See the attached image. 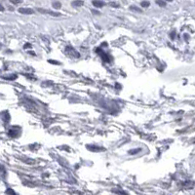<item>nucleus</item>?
<instances>
[{"mask_svg":"<svg viewBox=\"0 0 195 195\" xmlns=\"http://www.w3.org/2000/svg\"><path fill=\"white\" fill-rule=\"evenodd\" d=\"M4 79H7V80H15L17 78V75H11V76H5L3 77Z\"/></svg>","mask_w":195,"mask_h":195,"instance_id":"nucleus-9","label":"nucleus"},{"mask_svg":"<svg viewBox=\"0 0 195 195\" xmlns=\"http://www.w3.org/2000/svg\"><path fill=\"white\" fill-rule=\"evenodd\" d=\"M38 11L39 12H41V13H46V14H49V15H51V16H54V17H59L60 16V14L59 13H57V12H52V11H46V10H42V9H38Z\"/></svg>","mask_w":195,"mask_h":195,"instance_id":"nucleus-2","label":"nucleus"},{"mask_svg":"<svg viewBox=\"0 0 195 195\" xmlns=\"http://www.w3.org/2000/svg\"><path fill=\"white\" fill-rule=\"evenodd\" d=\"M48 61H49V62H52V63H54V64H59V62H58V61H56V60H51V59H49Z\"/></svg>","mask_w":195,"mask_h":195,"instance_id":"nucleus-12","label":"nucleus"},{"mask_svg":"<svg viewBox=\"0 0 195 195\" xmlns=\"http://www.w3.org/2000/svg\"><path fill=\"white\" fill-rule=\"evenodd\" d=\"M87 148H91L90 150H92V151H99V150H103L102 148H100V147H98V146H94V145H92V146H90V145H87Z\"/></svg>","mask_w":195,"mask_h":195,"instance_id":"nucleus-5","label":"nucleus"},{"mask_svg":"<svg viewBox=\"0 0 195 195\" xmlns=\"http://www.w3.org/2000/svg\"><path fill=\"white\" fill-rule=\"evenodd\" d=\"M93 5H94L95 7H97V8H101V7H103L105 4H104V2L101 1V0H93Z\"/></svg>","mask_w":195,"mask_h":195,"instance_id":"nucleus-3","label":"nucleus"},{"mask_svg":"<svg viewBox=\"0 0 195 195\" xmlns=\"http://www.w3.org/2000/svg\"><path fill=\"white\" fill-rule=\"evenodd\" d=\"M129 9H130L131 11H135V12H138V13H141V12H142V11H141V10H140L138 7H136V6H134V5H133V6H130V8H129Z\"/></svg>","mask_w":195,"mask_h":195,"instance_id":"nucleus-7","label":"nucleus"},{"mask_svg":"<svg viewBox=\"0 0 195 195\" xmlns=\"http://www.w3.org/2000/svg\"><path fill=\"white\" fill-rule=\"evenodd\" d=\"M3 10H4V8H3V7L0 5V11H3Z\"/></svg>","mask_w":195,"mask_h":195,"instance_id":"nucleus-16","label":"nucleus"},{"mask_svg":"<svg viewBox=\"0 0 195 195\" xmlns=\"http://www.w3.org/2000/svg\"><path fill=\"white\" fill-rule=\"evenodd\" d=\"M71 5L73 7H81V6L84 5V1H82V0H74V1L71 2Z\"/></svg>","mask_w":195,"mask_h":195,"instance_id":"nucleus-4","label":"nucleus"},{"mask_svg":"<svg viewBox=\"0 0 195 195\" xmlns=\"http://www.w3.org/2000/svg\"><path fill=\"white\" fill-rule=\"evenodd\" d=\"M92 12H93V13H95V14H98V15H99V12H97V11H95V10H93Z\"/></svg>","mask_w":195,"mask_h":195,"instance_id":"nucleus-15","label":"nucleus"},{"mask_svg":"<svg viewBox=\"0 0 195 195\" xmlns=\"http://www.w3.org/2000/svg\"><path fill=\"white\" fill-rule=\"evenodd\" d=\"M110 5H111L112 7H119V5L116 4V3H110Z\"/></svg>","mask_w":195,"mask_h":195,"instance_id":"nucleus-13","label":"nucleus"},{"mask_svg":"<svg viewBox=\"0 0 195 195\" xmlns=\"http://www.w3.org/2000/svg\"><path fill=\"white\" fill-rule=\"evenodd\" d=\"M166 1H173V0H166Z\"/></svg>","mask_w":195,"mask_h":195,"instance_id":"nucleus-17","label":"nucleus"},{"mask_svg":"<svg viewBox=\"0 0 195 195\" xmlns=\"http://www.w3.org/2000/svg\"><path fill=\"white\" fill-rule=\"evenodd\" d=\"M27 47H29V48H30V47H31V45H30V44H25V45H24V49H27Z\"/></svg>","mask_w":195,"mask_h":195,"instance_id":"nucleus-14","label":"nucleus"},{"mask_svg":"<svg viewBox=\"0 0 195 195\" xmlns=\"http://www.w3.org/2000/svg\"><path fill=\"white\" fill-rule=\"evenodd\" d=\"M139 151H140V148H135V150H130L129 153L130 154H136V153H137Z\"/></svg>","mask_w":195,"mask_h":195,"instance_id":"nucleus-11","label":"nucleus"},{"mask_svg":"<svg viewBox=\"0 0 195 195\" xmlns=\"http://www.w3.org/2000/svg\"><path fill=\"white\" fill-rule=\"evenodd\" d=\"M52 6H53V8H54V9H60V7H61V4H60V2H58V1H56V2H53Z\"/></svg>","mask_w":195,"mask_h":195,"instance_id":"nucleus-6","label":"nucleus"},{"mask_svg":"<svg viewBox=\"0 0 195 195\" xmlns=\"http://www.w3.org/2000/svg\"><path fill=\"white\" fill-rule=\"evenodd\" d=\"M140 5H141V7L146 8V7H148V6L150 5V3H149V1H142V2L140 3Z\"/></svg>","mask_w":195,"mask_h":195,"instance_id":"nucleus-8","label":"nucleus"},{"mask_svg":"<svg viewBox=\"0 0 195 195\" xmlns=\"http://www.w3.org/2000/svg\"><path fill=\"white\" fill-rule=\"evenodd\" d=\"M19 12L20 14H24V15H31L34 13V11L30 8H20L19 9Z\"/></svg>","mask_w":195,"mask_h":195,"instance_id":"nucleus-1","label":"nucleus"},{"mask_svg":"<svg viewBox=\"0 0 195 195\" xmlns=\"http://www.w3.org/2000/svg\"><path fill=\"white\" fill-rule=\"evenodd\" d=\"M156 3L161 7H165V5H166V3L164 1H162V0H156Z\"/></svg>","mask_w":195,"mask_h":195,"instance_id":"nucleus-10","label":"nucleus"}]
</instances>
